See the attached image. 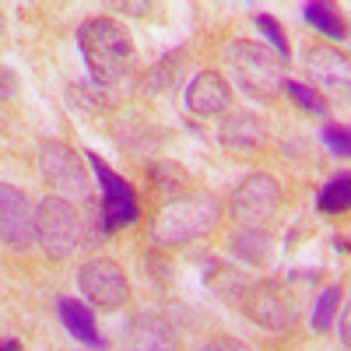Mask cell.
Wrapping results in <instances>:
<instances>
[{
    "label": "cell",
    "mask_w": 351,
    "mask_h": 351,
    "mask_svg": "<svg viewBox=\"0 0 351 351\" xmlns=\"http://www.w3.org/2000/svg\"><path fill=\"white\" fill-rule=\"evenodd\" d=\"M302 64L309 71V77L316 81L319 95L330 92V95H341L348 99L351 95V53L330 46V43H316L306 49Z\"/></svg>",
    "instance_id": "8fae6325"
},
{
    "label": "cell",
    "mask_w": 351,
    "mask_h": 351,
    "mask_svg": "<svg viewBox=\"0 0 351 351\" xmlns=\"http://www.w3.org/2000/svg\"><path fill=\"white\" fill-rule=\"evenodd\" d=\"M253 21H256V28L263 32V39H267V46H271V49L281 56V64H288L291 49H288V36H285L281 21H278L274 14H253Z\"/></svg>",
    "instance_id": "7402d4cb"
},
{
    "label": "cell",
    "mask_w": 351,
    "mask_h": 351,
    "mask_svg": "<svg viewBox=\"0 0 351 351\" xmlns=\"http://www.w3.org/2000/svg\"><path fill=\"white\" fill-rule=\"evenodd\" d=\"M285 95H288L291 106H299V109L309 112V116H327V112H330V102L319 95L316 88H309V84H302V81H285Z\"/></svg>",
    "instance_id": "44dd1931"
},
{
    "label": "cell",
    "mask_w": 351,
    "mask_h": 351,
    "mask_svg": "<svg viewBox=\"0 0 351 351\" xmlns=\"http://www.w3.org/2000/svg\"><path fill=\"white\" fill-rule=\"evenodd\" d=\"M267 123L260 120L256 112H228L221 127H218V144L225 152H236V155H253L267 148Z\"/></svg>",
    "instance_id": "4fadbf2b"
},
{
    "label": "cell",
    "mask_w": 351,
    "mask_h": 351,
    "mask_svg": "<svg viewBox=\"0 0 351 351\" xmlns=\"http://www.w3.org/2000/svg\"><path fill=\"white\" fill-rule=\"evenodd\" d=\"M243 313L246 319L267 334H285L299 324L302 316V299L299 291L288 285V278H271V281H253V288L243 295Z\"/></svg>",
    "instance_id": "277c9868"
},
{
    "label": "cell",
    "mask_w": 351,
    "mask_h": 351,
    "mask_svg": "<svg viewBox=\"0 0 351 351\" xmlns=\"http://www.w3.org/2000/svg\"><path fill=\"white\" fill-rule=\"evenodd\" d=\"M319 137H324V148L334 158H351V123H327Z\"/></svg>",
    "instance_id": "603a6c76"
},
{
    "label": "cell",
    "mask_w": 351,
    "mask_h": 351,
    "mask_svg": "<svg viewBox=\"0 0 351 351\" xmlns=\"http://www.w3.org/2000/svg\"><path fill=\"white\" fill-rule=\"evenodd\" d=\"M84 239L81 215L67 197H46L39 204V218H36V243L49 260H71Z\"/></svg>",
    "instance_id": "5b68a950"
},
{
    "label": "cell",
    "mask_w": 351,
    "mask_h": 351,
    "mask_svg": "<svg viewBox=\"0 0 351 351\" xmlns=\"http://www.w3.org/2000/svg\"><path fill=\"white\" fill-rule=\"evenodd\" d=\"M4 351H21V344L18 341H4Z\"/></svg>",
    "instance_id": "4316f807"
},
{
    "label": "cell",
    "mask_w": 351,
    "mask_h": 351,
    "mask_svg": "<svg viewBox=\"0 0 351 351\" xmlns=\"http://www.w3.org/2000/svg\"><path fill=\"white\" fill-rule=\"evenodd\" d=\"M183 106L193 116H221L232 106V88L218 71H200L183 92Z\"/></svg>",
    "instance_id": "5bb4252c"
},
{
    "label": "cell",
    "mask_w": 351,
    "mask_h": 351,
    "mask_svg": "<svg viewBox=\"0 0 351 351\" xmlns=\"http://www.w3.org/2000/svg\"><path fill=\"white\" fill-rule=\"evenodd\" d=\"M228 56H232V71H236L239 88L253 102H274L285 92V64L267 43L239 39Z\"/></svg>",
    "instance_id": "3957f363"
},
{
    "label": "cell",
    "mask_w": 351,
    "mask_h": 351,
    "mask_svg": "<svg viewBox=\"0 0 351 351\" xmlns=\"http://www.w3.org/2000/svg\"><path fill=\"white\" fill-rule=\"evenodd\" d=\"M281 183H278V176L271 172H250L246 180L232 190L228 204H225V211L232 215V221H236L239 228H256L263 221H271L281 208Z\"/></svg>",
    "instance_id": "52a82bcc"
},
{
    "label": "cell",
    "mask_w": 351,
    "mask_h": 351,
    "mask_svg": "<svg viewBox=\"0 0 351 351\" xmlns=\"http://www.w3.org/2000/svg\"><path fill=\"white\" fill-rule=\"evenodd\" d=\"M88 155V165H92L95 180H99V193H102V204H99V232L109 239L112 232H120L127 225H134L141 218V204H137V193L134 186L123 180L120 172H112L106 158H99L95 152H84Z\"/></svg>",
    "instance_id": "8992f818"
},
{
    "label": "cell",
    "mask_w": 351,
    "mask_h": 351,
    "mask_svg": "<svg viewBox=\"0 0 351 351\" xmlns=\"http://www.w3.org/2000/svg\"><path fill=\"white\" fill-rule=\"evenodd\" d=\"M77 49L95 84H116L134 64V36L116 18H88L77 25Z\"/></svg>",
    "instance_id": "7a4b0ae2"
},
{
    "label": "cell",
    "mask_w": 351,
    "mask_h": 351,
    "mask_svg": "<svg viewBox=\"0 0 351 351\" xmlns=\"http://www.w3.org/2000/svg\"><path fill=\"white\" fill-rule=\"evenodd\" d=\"M208 285L218 291L221 299H236V302H243V295L253 288V281H250L239 267H228V263H211Z\"/></svg>",
    "instance_id": "d6986e66"
},
{
    "label": "cell",
    "mask_w": 351,
    "mask_h": 351,
    "mask_svg": "<svg viewBox=\"0 0 351 351\" xmlns=\"http://www.w3.org/2000/svg\"><path fill=\"white\" fill-rule=\"evenodd\" d=\"M197 351H253V348L246 341H239V337H232V334H218L211 341H204Z\"/></svg>",
    "instance_id": "cb8c5ba5"
},
{
    "label": "cell",
    "mask_w": 351,
    "mask_h": 351,
    "mask_svg": "<svg viewBox=\"0 0 351 351\" xmlns=\"http://www.w3.org/2000/svg\"><path fill=\"white\" fill-rule=\"evenodd\" d=\"M225 208L215 193H176L169 197L158 215L152 218V243L155 246H165V250H180V246H190L204 236H211L218 228Z\"/></svg>",
    "instance_id": "6da1fadb"
},
{
    "label": "cell",
    "mask_w": 351,
    "mask_h": 351,
    "mask_svg": "<svg viewBox=\"0 0 351 351\" xmlns=\"http://www.w3.org/2000/svg\"><path fill=\"white\" fill-rule=\"evenodd\" d=\"M14 92H18V77L11 67H4V99H14Z\"/></svg>",
    "instance_id": "484cf974"
},
{
    "label": "cell",
    "mask_w": 351,
    "mask_h": 351,
    "mask_svg": "<svg viewBox=\"0 0 351 351\" xmlns=\"http://www.w3.org/2000/svg\"><path fill=\"white\" fill-rule=\"evenodd\" d=\"M77 288L88 299V306L99 309V313H116L130 299V281H127L120 263L109 260V256L88 260L84 267H77Z\"/></svg>",
    "instance_id": "ba28073f"
},
{
    "label": "cell",
    "mask_w": 351,
    "mask_h": 351,
    "mask_svg": "<svg viewBox=\"0 0 351 351\" xmlns=\"http://www.w3.org/2000/svg\"><path fill=\"white\" fill-rule=\"evenodd\" d=\"M56 313H60V324H64V330L74 337V341H81L84 348H106V337L99 334V327H95V313L88 309L84 302H77V299H60L56 302Z\"/></svg>",
    "instance_id": "2e32d148"
},
{
    "label": "cell",
    "mask_w": 351,
    "mask_h": 351,
    "mask_svg": "<svg viewBox=\"0 0 351 351\" xmlns=\"http://www.w3.org/2000/svg\"><path fill=\"white\" fill-rule=\"evenodd\" d=\"M337 337H341V344L351 351V302L341 309V316H337Z\"/></svg>",
    "instance_id": "d4e9b609"
},
{
    "label": "cell",
    "mask_w": 351,
    "mask_h": 351,
    "mask_svg": "<svg viewBox=\"0 0 351 351\" xmlns=\"http://www.w3.org/2000/svg\"><path fill=\"white\" fill-rule=\"evenodd\" d=\"M348 36H351V28H348Z\"/></svg>",
    "instance_id": "83f0119b"
},
{
    "label": "cell",
    "mask_w": 351,
    "mask_h": 351,
    "mask_svg": "<svg viewBox=\"0 0 351 351\" xmlns=\"http://www.w3.org/2000/svg\"><path fill=\"white\" fill-rule=\"evenodd\" d=\"M36 218H39V208H32L25 190L11 183L0 186V236H4L8 250L25 253L36 243Z\"/></svg>",
    "instance_id": "30bf717a"
},
{
    "label": "cell",
    "mask_w": 351,
    "mask_h": 351,
    "mask_svg": "<svg viewBox=\"0 0 351 351\" xmlns=\"http://www.w3.org/2000/svg\"><path fill=\"white\" fill-rule=\"evenodd\" d=\"M316 211L327 218L351 215V172H334L324 183V190L316 193Z\"/></svg>",
    "instance_id": "ac0fdd59"
},
{
    "label": "cell",
    "mask_w": 351,
    "mask_h": 351,
    "mask_svg": "<svg viewBox=\"0 0 351 351\" xmlns=\"http://www.w3.org/2000/svg\"><path fill=\"white\" fill-rule=\"evenodd\" d=\"M39 172L43 180L71 197H88V190H92V180H88V169H84V158L71 148V144L64 141H43L39 148Z\"/></svg>",
    "instance_id": "9c48e42d"
},
{
    "label": "cell",
    "mask_w": 351,
    "mask_h": 351,
    "mask_svg": "<svg viewBox=\"0 0 351 351\" xmlns=\"http://www.w3.org/2000/svg\"><path fill=\"white\" fill-rule=\"evenodd\" d=\"M337 306H341V285H327V288L316 295V306H313V316H309V330H313V334H327V330L334 327Z\"/></svg>",
    "instance_id": "ffe728a7"
},
{
    "label": "cell",
    "mask_w": 351,
    "mask_h": 351,
    "mask_svg": "<svg viewBox=\"0 0 351 351\" xmlns=\"http://www.w3.org/2000/svg\"><path fill=\"white\" fill-rule=\"evenodd\" d=\"M123 351H183V337L165 316L137 313L123 327Z\"/></svg>",
    "instance_id": "7c38bea8"
},
{
    "label": "cell",
    "mask_w": 351,
    "mask_h": 351,
    "mask_svg": "<svg viewBox=\"0 0 351 351\" xmlns=\"http://www.w3.org/2000/svg\"><path fill=\"white\" fill-rule=\"evenodd\" d=\"M228 253L250 263V267H267L271 256H274V239H271V232L267 228H236L228 236Z\"/></svg>",
    "instance_id": "9a60e30c"
},
{
    "label": "cell",
    "mask_w": 351,
    "mask_h": 351,
    "mask_svg": "<svg viewBox=\"0 0 351 351\" xmlns=\"http://www.w3.org/2000/svg\"><path fill=\"white\" fill-rule=\"evenodd\" d=\"M302 18H306L324 39H330V43H344V39H348V21H344L341 8H334V4L309 0V4L302 8Z\"/></svg>",
    "instance_id": "e0dca14e"
}]
</instances>
